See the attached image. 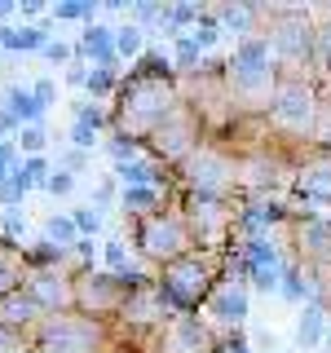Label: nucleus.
<instances>
[{
    "label": "nucleus",
    "instance_id": "nucleus-1",
    "mask_svg": "<svg viewBox=\"0 0 331 353\" xmlns=\"http://www.w3.org/2000/svg\"><path fill=\"white\" fill-rule=\"evenodd\" d=\"M203 287H208V270L199 261H172L168 274H163V283L154 287V296H159V305L190 309L199 296H203Z\"/></svg>",
    "mask_w": 331,
    "mask_h": 353
},
{
    "label": "nucleus",
    "instance_id": "nucleus-2",
    "mask_svg": "<svg viewBox=\"0 0 331 353\" xmlns=\"http://www.w3.org/2000/svg\"><path fill=\"white\" fill-rule=\"evenodd\" d=\"M230 80L243 93H257L270 84V40H243L230 58Z\"/></svg>",
    "mask_w": 331,
    "mask_h": 353
},
{
    "label": "nucleus",
    "instance_id": "nucleus-3",
    "mask_svg": "<svg viewBox=\"0 0 331 353\" xmlns=\"http://www.w3.org/2000/svg\"><path fill=\"white\" fill-rule=\"evenodd\" d=\"M132 102H128V115H132V124H163L168 119V88H163L159 80H141V84H132Z\"/></svg>",
    "mask_w": 331,
    "mask_h": 353
},
{
    "label": "nucleus",
    "instance_id": "nucleus-4",
    "mask_svg": "<svg viewBox=\"0 0 331 353\" xmlns=\"http://www.w3.org/2000/svg\"><path fill=\"white\" fill-rule=\"evenodd\" d=\"M141 248H146L150 256H168V261H177V252L185 248V230H181V221H172V216H154L150 225H146V234H141Z\"/></svg>",
    "mask_w": 331,
    "mask_h": 353
},
{
    "label": "nucleus",
    "instance_id": "nucleus-5",
    "mask_svg": "<svg viewBox=\"0 0 331 353\" xmlns=\"http://www.w3.org/2000/svg\"><path fill=\"white\" fill-rule=\"evenodd\" d=\"M243 261H248V270H252V279H257V287H279V248H274L270 239H252L248 243V252H243Z\"/></svg>",
    "mask_w": 331,
    "mask_h": 353
},
{
    "label": "nucleus",
    "instance_id": "nucleus-6",
    "mask_svg": "<svg viewBox=\"0 0 331 353\" xmlns=\"http://www.w3.org/2000/svg\"><path fill=\"white\" fill-rule=\"evenodd\" d=\"M274 115H279L283 124H292V128H305L309 115H314V97H309V88H301V84L279 88V93H274Z\"/></svg>",
    "mask_w": 331,
    "mask_h": 353
},
{
    "label": "nucleus",
    "instance_id": "nucleus-7",
    "mask_svg": "<svg viewBox=\"0 0 331 353\" xmlns=\"http://www.w3.org/2000/svg\"><path fill=\"white\" fill-rule=\"evenodd\" d=\"M208 309H212V318H217V323L239 327L243 318H248V292H243V287H234V283H225V287H217V292H212Z\"/></svg>",
    "mask_w": 331,
    "mask_h": 353
},
{
    "label": "nucleus",
    "instance_id": "nucleus-8",
    "mask_svg": "<svg viewBox=\"0 0 331 353\" xmlns=\"http://www.w3.org/2000/svg\"><path fill=\"white\" fill-rule=\"evenodd\" d=\"M296 190L309 208H331V163H314V168L301 172Z\"/></svg>",
    "mask_w": 331,
    "mask_h": 353
},
{
    "label": "nucleus",
    "instance_id": "nucleus-9",
    "mask_svg": "<svg viewBox=\"0 0 331 353\" xmlns=\"http://www.w3.org/2000/svg\"><path fill=\"white\" fill-rule=\"evenodd\" d=\"M225 159H217V154H194L190 159V181L199 185V194H212L217 199V190L225 185Z\"/></svg>",
    "mask_w": 331,
    "mask_h": 353
},
{
    "label": "nucleus",
    "instance_id": "nucleus-10",
    "mask_svg": "<svg viewBox=\"0 0 331 353\" xmlns=\"http://www.w3.org/2000/svg\"><path fill=\"white\" fill-rule=\"evenodd\" d=\"M323 327H327L323 305H305L301 318H296V349H318L323 345Z\"/></svg>",
    "mask_w": 331,
    "mask_h": 353
},
{
    "label": "nucleus",
    "instance_id": "nucleus-11",
    "mask_svg": "<svg viewBox=\"0 0 331 353\" xmlns=\"http://www.w3.org/2000/svg\"><path fill=\"white\" fill-rule=\"evenodd\" d=\"M172 349L177 353H208V331L199 327V318H181L172 327Z\"/></svg>",
    "mask_w": 331,
    "mask_h": 353
},
{
    "label": "nucleus",
    "instance_id": "nucleus-12",
    "mask_svg": "<svg viewBox=\"0 0 331 353\" xmlns=\"http://www.w3.org/2000/svg\"><path fill=\"white\" fill-rule=\"evenodd\" d=\"M301 243H305L309 256L331 261V221H305V225H301Z\"/></svg>",
    "mask_w": 331,
    "mask_h": 353
},
{
    "label": "nucleus",
    "instance_id": "nucleus-13",
    "mask_svg": "<svg viewBox=\"0 0 331 353\" xmlns=\"http://www.w3.org/2000/svg\"><path fill=\"white\" fill-rule=\"evenodd\" d=\"M5 102H9V115H14V124L36 128V119L44 115V106H40L36 97L27 93V88H9V93H5Z\"/></svg>",
    "mask_w": 331,
    "mask_h": 353
},
{
    "label": "nucleus",
    "instance_id": "nucleus-14",
    "mask_svg": "<svg viewBox=\"0 0 331 353\" xmlns=\"http://www.w3.org/2000/svg\"><path fill=\"white\" fill-rule=\"evenodd\" d=\"M49 345H53V353H80V349H88V331L71 327V323H58L49 331Z\"/></svg>",
    "mask_w": 331,
    "mask_h": 353
},
{
    "label": "nucleus",
    "instance_id": "nucleus-15",
    "mask_svg": "<svg viewBox=\"0 0 331 353\" xmlns=\"http://www.w3.org/2000/svg\"><path fill=\"white\" fill-rule=\"evenodd\" d=\"M31 301L36 305H66V283L53 279V274H40V279H31Z\"/></svg>",
    "mask_w": 331,
    "mask_h": 353
},
{
    "label": "nucleus",
    "instance_id": "nucleus-16",
    "mask_svg": "<svg viewBox=\"0 0 331 353\" xmlns=\"http://www.w3.org/2000/svg\"><path fill=\"white\" fill-rule=\"evenodd\" d=\"M274 49L287 53V58H305L309 53V31L305 27H279L274 31Z\"/></svg>",
    "mask_w": 331,
    "mask_h": 353
},
{
    "label": "nucleus",
    "instance_id": "nucleus-17",
    "mask_svg": "<svg viewBox=\"0 0 331 353\" xmlns=\"http://www.w3.org/2000/svg\"><path fill=\"white\" fill-rule=\"evenodd\" d=\"M0 44L5 49H44V31H36V27H22V31H14V27H0Z\"/></svg>",
    "mask_w": 331,
    "mask_h": 353
},
{
    "label": "nucleus",
    "instance_id": "nucleus-18",
    "mask_svg": "<svg viewBox=\"0 0 331 353\" xmlns=\"http://www.w3.org/2000/svg\"><path fill=\"white\" fill-rule=\"evenodd\" d=\"M80 49H84V53H93L97 62H110V58H115V44H110V31H106V27H88Z\"/></svg>",
    "mask_w": 331,
    "mask_h": 353
},
{
    "label": "nucleus",
    "instance_id": "nucleus-19",
    "mask_svg": "<svg viewBox=\"0 0 331 353\" xmlns=\"http://www.w3.org/2000/svg\"><path fill=\"white\" fill-rule=\"evenodd\" d=\"M36 314H40V305L31 301V296H14V301H5V309H0L5 323H31Z\"/></svg>",
    "mask_w": 331,
    "mask_h": 353
},
{
    "label": "nucleus",
    "instance_id": "nucleus-20",
    "mask_svg": "<svg viewBox=\"0 0 331 353\" xmlns=\"http://www.w3.org/2000/svg\"><path fill=\"white\" fill-rule=\"evenodd\" d=\"M14 176H18L22 185H27V190H31V185H44V181H49V163H44L40 154H31L22 168H14Z\"/></svg>",
    "mask_w": 331,
    "mask_h": 353
},
{
    "label": "nucleus",
    "instance_id": "nucleus-21",
    "mask_svg": "<svg viewBox=\"0 0 331 353\" xmlns=\"http://www.w3.org/2000/svg\"><path fill=\"white\" fill-rule=\"evenodd\" d=\"M115 172H119V181H124V185H128V190H132V185H150V181H154V172H150V163H141V159H132V163L124 159V163H119V168H115Z\"/></svg>",
    "mask_w": 331,
    "mask_h": 353
},
{
    "label": "nucleus",
    "instance_id": "nucleus-22",
    "mask_svg": "<svg viewBox=\"0 0 331 353\" xmlns=\"http://www.w3.org/2000/svg\"><path fill=\"white\" fill-rule=\"evenodd\" d=\"M279 216H283L279 208H270V203H257V208H248V212H243V225H248V230H265V225H274Z\"/></svg>",
    "mask_w": 331,
    "mask_h": 353
},
{
    "label": "nucleus",
    "instance_id": "nucleus-23",
    "mask_svg": "<svg viewBox=\"0 0 331 353\" xmlns=\"http://www.w3.org/2000/svg\"><path fill=\"white\" fill-rule=\"evenodd\" d=\"M110 44H115V53H124V58H132V53L141 49V27H119Z\"/></svg>",
    "mask_w": 331,
    "mask_h": 353
},
{
    "label": "nucleus",
    "instance_id": "nucleus-24",
    "mask_svg": "<svg viewBox=\"0 0 331 353\" xmlns=\"http://www.w3.org/2000/svg\"><path fill=\"white\" fill-rule=\"evenodd\" d=\"M159 150H168V154H181V150H190V141H185V128H163L159 124Z\"/></svg>",
    "mask_w": 331,
    "mask_h": 353
},
{
    "label": "nucleus",
    "instance_id": "nucleus-25",
    "mask_svg": "<svg viewBox=\"0 0 331 353\" xmlns=\"http://www.w3.org/2000/svg\"><path fill=\"white\" fill-rule=\"evenodd\" d=\"M150 203H154V185H132V190H124V208H128V212H146Z\"/></svg>",
    "mask_w": 331,
    "mask_h": 353
},
{
    "label": "nucleus",
    "instance_id": "nucleus-26",
    "mask_svg": "<svg viewBox=\"0 0 331 353\" xmlns=\"http://www.w3.org/2000/svg\"><path fill=\"white\" fill-rule=\"evenodd\" d=\"M44 234H49V243H75V221L53 216L49 225H44Z\"/></svg>",
    "mask_w": 331,
    "mask_h": 353
},
{
    "label": "nucleus",
    "instance_id": "nucleus-27",
    "mask_svg": "<svg viewBox=\"0 0 331 353\" xmlns=\"http://www.w3.org/2000/svg\"><path fill=\"white\" fill-rule=\"evenodd\" d=\"M283 279H287V283H283V292L292 296V301H305V292H309V287H305V279H301V270H287Z\"/></svg>",
    "mask_w": 331,
    "mask_h": 353
},
{
    "label": "nucleus",
    "instance_id": "nucleus-28",
    "mask_svg": "<svg viewBox=\"0 0 331 353\" xmlns=\"http://www.w3.org/2000/svg\"><path fill=\"white\" fill-rule=\"evenodd\" d=\"M252 14H257V9H221V22H225V27H248L252 22Z\"/></svg>",
    "mask_w": 331,
    "mask_h": 353
},
{
    "label": "nucleus",
    "instance_id": "nucleus-29",
    "mask_svg": "<svg viewBox=\"0 0 331 353\" xmlns=\"http://www.w3.org/2000/svg\"><path fill=\"white\" fill-rule=\"evenodd\" d=\"M217 36H221V27H217V22H203V27H194V36H190V40L199 44V53H203V49H208V44H212Z\"/></svg>",
    "mask_w": 331,
    "mask_h": 353
},
{
    "label": "nucleus",
    "instance_id": "nucleus-30",
    "mask_svg": "<svg viewBox=\"0 0 331 353\" xmlns=\"http://www.w3.org/2000/svg\"><path fill=\"white\" fill-rule=\"evenodd\" d=\"M106 261L115 265V270H128V252H124V243H119V239L106 243Z\"/></svg>",
    "mask_w": 331,
    "mask_h": 353
},
{
    "label": "nucleus",
    "instance_id": "nucleus-31",
    "mask_svg": "<svg viewBox=\"0 0 331 353\" xmlns=\"http://www.w3.org/2000/svg\"><path fill=\"white\" fill-rule=\"evenodd\" d=\"M44 185H49L53 194H71V190H75V176H71V172H53Z\"/></svg>",
    "mask_w": 331,
    "mask_h": 353
},
{
    "label": "nucleus",
    "instance_id": "nucleus-32",
    "mask_svg": "<svg viewBox=\"0 0 331 353\" xmlns=\"http://www.w3.org/2000/svg\"><path fill=\"white\" fill-rule=\"evenodd\" d=\"M177 62H181V66H194V62H199V44H194L190 36L177 44Z\"/></svg>",
    "mask_w": 331,
    "mask_h": 353
},
{
    "label": "nucleus",
    "instance_id": "nucleus-33",
    "mask_svg": "<svg viewBox=\"0 0 331 353\" xmlns=\"http://www.w3.org/2000/svg\"><path fill=\"white\" fill-rule=\"evenodd\" d=\"M80 230H102V216L88 212V208H80V212H75V234H80Z\"/></svg>",
    "mask_w": 331,
    "mask_h": 353
},
{
    "label": "nucleus",
    "instance_id": "nucleus-34",
    "mask_svg": "<svg viewBox=\"0 0 331 353\" xmlns=\"http://www.w3.org/2000/svg\"><path fill=\"white\" fill-rule=\"evenodd\" d=\"M14 283H18V270H14V265H9L5 256H0V296L14 292Z\"/></svg>",
    "mask_w": 331,
    "mask_h": 353
},
{
    "label": "nucleus",
    "instance_id": "nucleus-35",
    "mask_svg": "<svg viewBox=\"0 0 331 353\" xmlns=\"http://www.w3.org/2000/svg\"><path fill=\"white\" fill-rule=\"evenodd\" d=\"M18 141H22V150H40V146H44V132H40V128H22Z\"/></svg>",
    "mask_w": 331,
    "mask_h": 353
},
{
    "label": "nucleus",
    "instance_id": "nucleus-36",
    "mask_svg": "<svg viewBox=\"0 0 331 353\" xmlns=\"http://www.w3.org/2000/svg\"><path fill=\"white\" fill-rule=\"evenodd\" d=\"M110 84H115V75H110V71H93V75H88V88H93V93H106Z\"/></svg>",
    "mask_w": 331,
    "mask_h": 353
},
{
    "label": "nucleus",
    "instance_id": "nucleus-37",
    "mask_svg": "<svg viewBox=\"0 0 331 353\" xmlns=\"http://www.w3.org/2000/svg\"><path fill=\"white\" fill-rule=\"evenodd\" d=\"M9 172H14V146H0V181H9Z\"/></svg>",
    "mask_w": 331,
    "mask_h": 353
},
{
    "label": "nucleus",
    "instance_id": "nucleus-38",
    "mask_svg": "<svg viewBox=\"0 0 331 353\" xmlns=\"http://www.w3.org/2000/svg\"><path fill=\"white\" fill-rule=\"evenodd\" d=\"M53 14L58 18H84V14H93V5H58Z\"/></svg>",
    "mask_w": 331,
    "mask_h": 353
},
{
    "label": "nucleus",
    "instance_id": "nucleus-39",
    "mask_svg": "<svg viewBox=\"0 0 331 353\" xmlns=\"http://www.w3.org/2000/svg\"><path fill=\"white\" fill-rule=\"evenodd\" d=\"M31 97H36L40 106H49V102H53V84H49V80H40L36 88H31Z\"/></svg>",
    "mask_w": 331,
    "mask_h": 353
},
{
    "label": "nucleus",
    "instance_id": "nucleus-40",
    "mask_svg": "<svg viewBox=\"0 0 331 353\" xmlns=\"http://www.w3.org/2000/svg\"><path fill=\"white\" fill-rule=\"evenodd\" d=\"M22 230H27V221L18 212H5V234H22Z\"/></svg>",
    "mask_w": 331,
    "mask_h": 353
},
{
    "label": "nucleus",
    "instance_id": "nucleus-41",
    "mask_svg": "<svg viewBox=\"0 0 331 353\" xmlns=\"http://www.w3.org/2000/svg\"><path fill=\"white\" fill-rule=\"evenodd\" d=\"M44 49H49V58H53V62H62V58H71V49H66V44H44Z\"/></svg>",
    "mask_w": 331,
    "mask_h": 353
},
{
    "label": "nucleus",
    "instance_id": "nucleus-42",
    "mask_svg": "<svg viewBox=\"0 0 331 353\" xmlns=\"http://www.w3.org/2000/svg\"><path fill=\"white\" fill-rule=\"evenodd\" d=\"M217 353H252V349H248V345H243V340H234V345H221Z\"/></svg>",
    "mask_w": 331,
    "mask_h": 353
}]
</instances>
